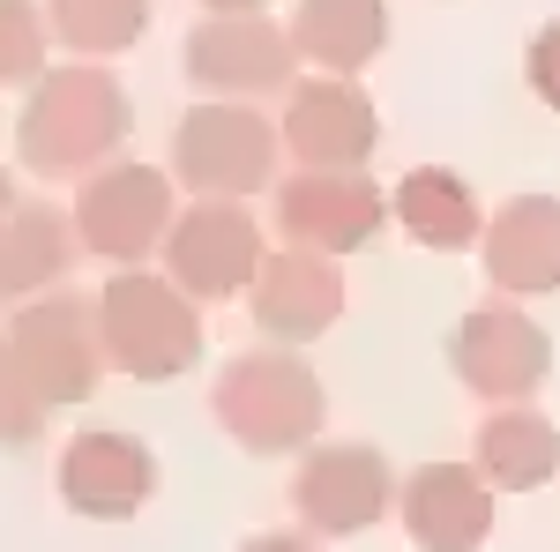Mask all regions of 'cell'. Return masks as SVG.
<instances>
[{
	"label": "cell",
	"instance_id": "1",
	"mask_svg": "<svg viewBox=\"0 0 560 552\" xmlns=\"http://www.w3.org/2000/svg\"><path fill=\"white\" fill-rule=\"evenodd\" d=\"M128 128H135V105L120 75L83 60V68H60V75L31 83L23 120H15V157L38 179H90L97 165H113Z\"/></svg>",
	"mask_w": 560,
	"mask_h": 552
},
{
	"label": "cell",
	"instance_id": "2",
	"mask_svg": "<svg viewBox=\"0 0 560 552\" xmlns=\"http://www.w3.org/2000/svg\"><path fill=\"white\" fill-rule=\"evenodd\" d=\"M210 411L247 456H300L322 433V419H329V396H322V374L300 351L269 343V351L224 359V374L210 388Z\"/></svg>",
	"mask_w": 560,
	"mask_h": 552
},
{
	"label": "cell",
	"instance_id": "3",
	"mask_svg": "<svg viewBox=\"0 0 560 552\" xmlns=\"http://www.w3.org/2000/svg\"><path fill=\"white\" fill-rule=\"evenodd\" d=\"M97 337H105V366H120L128 381H173L202 359V314L173 277L120 269L97 292Z\"/></svg>",
	"mask_w": 560,
	"mask_h": 552
},
{
	"label": "cell",
	"instance_id": "4",
	"mask_svg": "<svg viewBox=\"0 0 560 552\" xmlns=\"http://www.w3.org/2000/svg\"><path fill=\"white\" fill-rule=\"evenodd\" d=\"M277 120H261L255 105H187L173 128V179L195 202H247L261 187H277Z\"/></svg>",
	"mask_w": 560,
	"mask_h": 552
},
{
	"label": "cell",
	"instance_id": "5",
	"mask_svg": "<svg viewBox=\"0 0 560 552\" xmlns=\"http://www.w3.org/2000/svg\"><path fill=\"white\" fill-rule=\"evenodd\" d=\"M75 239H83V255L113 261V269H142V261L165 247V232H173V172L158 165H135V157H113V165H97L75 187Z\"/></svg>",
	"mask_w": 560,
	"mask_h": 552
},
{
	"label": "cell",
	"instance_id": "6",
	"mask_svg": "<svg viewBox=\"0 0 560 552\" xmlns=\"http://www.w3.org/2000/svg\"><path fill=\"white\" fill-rule=\"evenodd\" d=\"M8 343L23 359V374L45 403H83L97 374H105V337H97V298L90 292H38L15 306Z\"/></svg>",
	"mask_w": 560,
	"mask_h": 552
},
{
	"label": "cell",
	"instance_id": "7",
	"mask_svg": "<svg viewBox=\"0 0 560 552\" xmlns=\"http://www.w3.org/2000/svg\"><path fill=\"white\" fill-rule=\"evenodd\" d=\"M187 83L210 90V97H284L300 83V52H292V31L269 23V15H202L187 31Z\"/></svg>",
	"mask_w": 560,
	"mask_h": 552
},
{
	"label": "cell",
	"instance_id": "8",
	"mask_svg": "<svg viewBox=\"0 0 560 552\" xmlns=\"http://www.w3.org/2000/svg\"><path fill=\"white\" fill-rule=\"evenodd\" d=\"M277 142L300 157V172H366L382 142V113L351 75H300L284 90Z\"/></svg>",
	"mask_w": 560,
	"mask_h": 552
},
{
	"label": "cell",
	"instance_id": "9",
	"mask_svg": "<svg viewBox=\"0 0 560 552\" xmlns=\"http://www.w3.org/2000/svg\"><path fill=\"white\" fill-rule=\"evenodd\" d=\"M396 508V470L366 441H329L292 470V515L314 538H359Z\"/></svg>",
	"mask_w": 560,
	"mask_h": 552
},
{
	"label": "cell",
	"instance_id": "10",
	"mask_svg": "<svg viewBox=\"0 0 560 552\" xmlns=\"http://www.w3.org/2000/svg\"><path fill=\"white\" fill-rule=\"evenodd\" d=\"M158 255H165V277L179 292L210 306V298H240V284H255L269 247H261V224L247 216V202H195L173 216Z\"/></svg>",
	"mask_w": 560,
	"mask_h": 552
},
{
	"label": "cell",
	"instance_id": "11",
	"mask_svg": "<svg viewBox=\"0 0 560 552\" xmlns=\"http://www.w3.org/2000/svg\"><path fill=\"white\" fill-rule=\"evenodd\" d=\"M448 366L486 403H523V396H538V381L553 374V337L523 306H478V314L456 321V337H448Z\"/></svg>",
	"mask_w": 560,
	"mask_h": 552
},
{
	"label": "cell",
	"instance_id": "12",
	"mask_svg": "<svg viewBox=\"0 0 560 552\" xmlns=\"http://www.w3.org/2000/svg\"><path fill=\"white\" fill-rule=\"evenodd\" d=\"M388 224V195L366 172H292L277 179V232L306 255H359Z\"/></svg>",
	"mask_w": 560,
	"mask_h": 552
},
{
	"label": "cell",
	"instance_id": "13",
	"mask_svg": "<svg viewBox=\"0 0 560 552\" xmlns=\"http://www.w3.org/2000/svg\"><path fill=\"white\" fill-rule=\"evenodd\" d=\"M158 493V456L120 425H90L60 448V501L90 522H128Z\"/></svg>",
	"mask_w": 560,
	"mask_h": 552
},
{
	"label": "cell",
	"instance_id": "14",
	"mask_svg": "<svg viewBox=\"0 0 560 552\" xmlns=\"http://www.w3.org/2000/svg\"><path fill=\"white\" fill-rule=\"evenodd\" d=\"M247 306H255L261 337L300 351L306 337L337 329V314H345V269L329 255H306V247H277V255H261L255 284H247Z\"/></svg>",
	"mask_w": 560,
	"mask_h": 552
},
{
	"label": "cell",
	"instance_id": "15",
	"mask_svg": "<svg viewBox=\"0 0 560 552\" xmlns=\"http://www.w3.org/2000/svg\"><path fill=\"white\" fill-rule=\"evenodd\" d=\"M396 515L419 552H478L493 538V485L471 463H419L396 485Z\"/></svg>",
	"mask_w": 560,
	"mask_h": 552
},
{
	"label": "cell",
	"instance_id": "16",
	"mask_svg": "<svg viewBox=\"0 0 560 552\" xmlns=\"http://www.w3.org/2000/svg\"><path fill=\"white\" fill-rule=\"evenodd\" d=\"M486 277L509 298H546L560 292V195H516L486 216L478 232Z\"/></svg>",
	"mask_w": 560,
	"mask_h": 552
},
{
	"label": "cell",
	"instance_id": "17",
	"mask_svg": "<svg viewBox=\"0 0 560 552\" xmlns=\"http://www.w3.org/2000/svg\"><path fill=\"white\" fill-rule=\"evenodd\" d=\"M75 255H83L75 216L52 210V202H15V210L0 216V306L60 292L68 269H75Z\"/></svg>",
	"mask_w": 560,
	"mask_h": 552
},
{
	"label": "cell",
	"instance_id": "18",
	"mask_svg": "<svg viewBox=\"0 0 560 552\" xmlns=\"http://www.w3.org/2000/svg\"><path fill=\"white\" fill-rule=\"evenodd\" d=\"M471 456H478L471 470L493 493H538V485L560 478V425L546 411H530V403H493L478 419Z\"/></svg>",
	"mask_w": 560,
	"mask_h": 552
},
{
	"label": "cell",
	"instance_id": "19",
	"mask_svg": "<svg viewBox=\"0 0 560 552\" xmlns=\"http://www.w3.org/2000/svg\"><path fill=\"white\" fill-rule=\"evenodd\" d=\"M292 52L314 60L322 75H351L388 45V0H300V15L284 23Z\"/></svg>",
	"mask_w": 560,
	"mask_h": 552
},
{
	"label": "cell",
	"instance_id": "20",
	"mask_svg": "<svg viewBox=\"0 0 560 552\" xmlns=\"http://www.w3.org/2000/svg\"><path fill=\"white\" fill-rule=\"evenodd\" d=\"M388 216H396L419 247H433V255H464V247H478V232H486L478 195L464 187V172H448V165L404 172L396 195H388Z\"/></svg>",
	"mask_w": 560,
	"mask_h": 552
},
{
	"label": "cell",
	"instance_id": "21",
	"mask_svg": "<svg viewBox=\"0 0 560 552\" xmlns=\"http://www.w3.org/2000/svg\"><path fill=\"white\" fill-rule=\"evenodd\" d=\"M45 31L83 60H113L150 31V0H45Z\"/></svg>",
	"mask_w": 560,
	"mask_h": 552
},
{
	"label": "cell",
	"instance_id": "22",
	"mask_svg": "<svg viewBox=\"0 0 560 552\" xmlns=\"http://www.w3.org/2000/svg\"><path fill=\"white\" fill-rule=\"evenodd\" d=\"M45 15L38 0H0V83H38L45 75Z\"/></svg>",
	"mask_w": 560,
	"mask_h": 552
},
{
	"label": "cell",
	"instance_id": "23",
	"mask_svg": "<svg viewBox=\"0 0 560 552\" xmlns=\"http://www.w3.org/2000/svg\"><path fill=\"white\" fill-rule=\"evenodd\" d=\"M45 403L38 388H31V374H23V359H15V343L0 337V448H31L45 433Z\"/></svg>",
	"mask_w": 560,
	"mask_h": 552
},
{
	"label": "cell",
	"instance_id": "24",
	"mask_svg": "<svg viewBox=\"0 0 560 552\" xmlns=\"http://www.w3.org/2000/svg\"><path fill=\"white\" fill-rule=\"evenodd\" d=\"M523 83H530V97L546 113H560V15L530 31V45H523Z\"/></svg>",
	"mask_w": 560,
	"mask_h": 552
},
{
	"label": "cell",
	"instance_id": "25",
	"mask_svg": "<svg viewBox=\"0 0 560 552\" xmlns=\"http://www.w3.org/2000/svg\"><path fill=\"white\" fill-rule=\"evenodd\" d=\"M240 552H322L314 538H300V530H269V538H247Z\"/></svg>",
	"mask_w": 560,
	"mask_h": 552
},
{
	"label": "cell",
	"instance_id": "26",
	"mask_svg": "<svg viewBox=\"0 0 560 552\" xmlns=\"http://www.w3.org/2000/svg\"><path fill=\"white\" fill-rule=\"evenodd\" d=\"M202 8H210V15H255L261 0H202Z\"/></svg>",
	"mask_w": 560,
	"mask_h": 552
},
{
	"label": "cell",
	"instance_id": "27",
	"mask_svg": "<svg viewBox=\"0 0 560 552\" xmlns=\"http://www.w3.org/2000/svg\"><path fill=\"white\" fill-rule=\"evenodd\" d=\"M15 210V179H8V172H0V216Z\"/></svg>",
	"mask_w": 560,
	"mask_h": 552
}]
</instances>
